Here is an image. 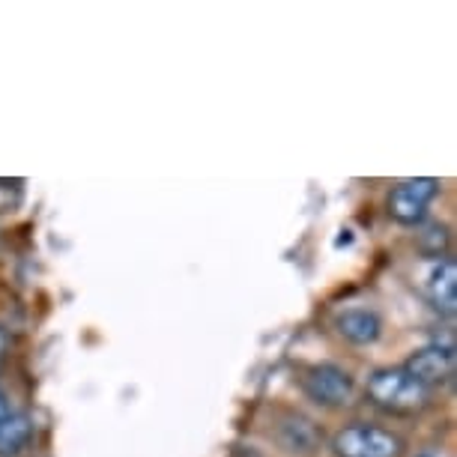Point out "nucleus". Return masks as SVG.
I'll return each mask as SVG.
<instances>
[{"label": "nucleus", "instance_id": "9d476101", "mask_svg": "<svg viewBox=\"0 0 457 457\" xmlns=\"http://www.w3.org/2000/svg\"><path fill=\"white\" fill-rule=\"evenodd\" d=\"M6 347H10V335H6V329L0 326V361L6 356Z\"/></svg>", "mask_w": 457, "mask_h": 457}, {"label": "nucleus", "instance_id": "6e6552de", "mask_svg": "<svg viewBox=\"0 0 457 457\" xmlns=\"http://www.w3.org/2000/svg\"><path fill=\"white\" fill-rule=\"evenodd\" d=\"M33 436V421L24 412H10L0 419V457L19 454Z\"/></svg>", "mask_w": 457, "mask_h": 457}, {"label": "nucleus", "instance_id": "423d86ee", "mask_svg": "<svg viewBox=\"0 0 457 457\" xmlns=\"http://www.w3.org/2000/svg\"><path fill=\"white\" fill-rule=\"evenodd\" d=\"M335 329L344 341L356 344V347H370L383 335V320H379L374 308H344L335 317Z\"/></svg>", "mask_w": 457, "mask_h": 457}, {"label": "nucleus", "instance_id": "f03ea898", "mask_svg": "<svg viewBox=\"0 0 457 457\" xmlns=\"http://www.w3.org/2000/svg\"><path fill=\"white\" fill-rule=\"evenodd\" d=\"M332 448L338 457H398L401 439L374 425H350L335 434Z\"/></svg>", "mask_w": 457, "mask_h": 457}, {"label": "nucleus", "instance_id": "0eeeda50", "mask_svg": "<svg viewBox=\"0 0 457 457\" xmlns=\"http://www.w3.org/2000/svg\"><path fill=\"white\" fill-rule=\"evenodd\" d=\"M425 290H428V299L434 302L436 312L454 314V308H457V263L448 261V257L430 263Z\"/></svg>", "mask_w": 457, "mask_h": 457}, {"label": "nucleus", "instance_id": "f257e3e1", "mask_svg": "<svg viewBox=\"0 0 457 457\" xmlns=\"http://www.w3.org/2000/svg\"><path fill=\"white\" fill-rule=\"evenodd\" d=\"M430 389L416 383L403 368H383L368 377V398L383 410L407 412L428 403Z\"/></svg>", "mask_w": 457, "mask_h": 457}, {"label": "nucleus", "instance_id": "39448f33", "mask_svg": "<svg viewBox=\"0 0 457 457\" xmlns=\"http://www.w3.org/2000/svg\"><path fill=\"white\" fill-rule=\"evenodd\" d=\"M403 370H407L416 383L425 386V389H434V386H443L452 379L454 353H452V347H439V344H434V347H421L412 353Z\"/></svg>", "mask_w": 457, "mask_h": 457}, {"label": "nucleus", "instance_id": "1a4fd4ad", "mask_svg": "<svg viewBox=\"0 0 457 457\" xmlns=\"http://www.w3.org/2000/svg\"><path fill=\"white\" fill-rule=\"evenodd\" d=\"M10 398H6V392H4V386H0V419L4 416H10Z\"/></svg>", "mask_w": 457, "mask_h": 457}, {"label": "nucleus", "instance_id": "20e7f679", "mask_svg": "<svg viewBox=\"0 0 457 457\" xmlns=\"http://www.w3.org/2000/svg\"><path fill=\"white\" fill-rule=\"evenodd\" d=\"M436 195H439V186H436V179H430V177L407 179V183L395 186V192L389 197L392 219L401 221V224L421 221V215L428 212V206Z\"/></svg>", "mask_w": 457, "mask_h": 457}, {"label": "nucleus", "instance_id": "7ed1b4c3", "mask_svg": "<svg viewBox=\"0 0 457 457\" xmlns=\"http://www.w3.org/2000/svg\"><path fill=\"white\" fill-rule=\"evenodd\" d=\"M305 395L320 407H347L356 398V379L338 365H314L305 374Z\"/></svg>", "mask_w": 457, "mask_h": 457}]
</instances>
